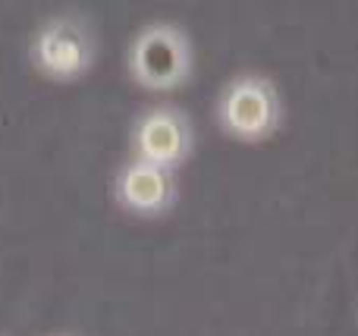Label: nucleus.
I'll return each instance as SVG.
<instances>
[{"mask_svg":"<svg viewBox=\"0 0 358 336\" xmlns=\"http://www.w3.org/2000/svg\"><path fill=\"white\" fill-rule=\"evenodd\" d=\"M117 198L123 207L138 214H157L173 198V180L170 170L148 161H129L117 180Z\"/></svg>","mask_w":358,"mask_h":336,"instance_id":"39448f33","label":"nucleus"},{"mask_svg":"<svg viewBox=\"0 0 358 336\" xmlns=\"http://www.w3.org/2000/svg\"><path fill=\"white\" fill-rule=\"evenodd\" d=\"M280 98L277 88L261 75H239L220 98V126L242 142H258L277 129Z\"/></svg>","mask_w":358,"mask_h":336,"instance_id":"f257e3e1","label":"nucleus"},{"mask_svg":"<svg viewBox=\"0 0 358 336\" xmlns=\"http://www.w3.org/2000/svg\"><path fill=\"white\" fill-rule=\"evenodd\" d=\"M129 73L145 88H176L189 75V44L173 25H148L129 48Z\"/></svg>","mask_w":358,"mask_h":336,"instance_id":"f03ea898","label":"nucleus"},{"mask_svg":"<svg viewBox=\"0 0 358 336\" xmlns=\"http://www.w3.org/2000/svg\"><path fill=\"white\" fill-rule=\"evenodd\" d=\"M88 38L73 22H50L35 41V60L57 79H73L88 66Z\"/></svg>","mask_w":358,"mask_h":336,"instance_id":"20e7f679","label":"nucleus"},{"mask_svg":"<svg viewBox=\"0 0 358 336\" xmlns=\"http://www.w3.org/2000/svg\"><path fill=\"white\" fill-rule=\"evenodd\" d=\"M189 151V129L173 110H151L136 126V154L138 161L157 163L170 170Z\"/></svg>","mask_w":358,"mask_h":336,"instance_id":"7ed1b4c3","label":"nucleus"}]
</instances>
